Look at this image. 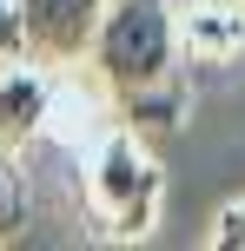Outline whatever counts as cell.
Instances as JSON below:
<instances>
[{"mask_svg":"<svg viewBox=\"0 0 245 251\" xmlns=\"http://www.w3.org/2000/svg\"><path fill=\"white\" fill-rule=\"evenodd\" d=\"M86 53L133 126H179V26L166 0H106Z\"/></svg>","mask_w":245,"mask_h":251,"instance_id":"1","label":"cell"},{"mask_svg":"<svg viewBox=\"0 0 245 251\" xmlns=\"http://www.w3.org/2000/svg\"><path fill=\"white\" fill-rule=\"evenodd\" d=\"M93 205L119 238H146L159 218V165L133 132H113L93 159Z\"/></svg>","mask_w":245,"mask_h":251,"instance_id":"2","label":"cell"},{"mask_svg":"<svg viewBox=\"0 0 245 251\" xmlns=\"http://www.w3.org/2000/svg\"><path fill=\"white\" fill-rule=\"evenodd\" d=\"M100 13H106V0H20L27 60H40V66H73V60H86Z\"/></svg>","mask_w":245,"mask_h":251,"instance_id":"3","label":"cell"},{"mask_svg":"<svg viewBox=\"0 0 245 251\" xmlns=\"http://www.w3.org/2000/svg\"><path fill=\"white\" fill-rule=\"evenodd\" d=\"M47 126V79L33 66H0V152L7 146H27V139Z\"/></svg>","mask_w":245,"mask_h":251,"instance_id":"4","label":"cell"},{"mask_svg":"<svg viewBox=\"0 0 245 251\" xmlns=\"http://www.w3.org/2000/svg\"><path fill=\"white\" fill-rule=\"evenodd\" d=\"M232 40H245V7H206V13H192V47L225 53Z\"/></svg>","mask_w":245,"mask_h":251,"instance_id":"5","label":"cell"},{"mask_svg":"<svg viewBox=\"0 0 245 251\" xmlns=\"http://www.w3.org/2000/svg\"><path fill=\"white\" fill-rule=\"evenodd\" d=\"M27 60V33H20V0H0V66Z\"/></svg>","mask_w":245,"mask_h":251,"instance_id":"6","label":"cell"},{"mask_svg":"<svg viewBox=\"0 0 245 251\" xmlns=\"http://www.w3.org/2000/svg\"><path fill=\"white\" fill-rule=\"evenodd\" d=\"M212 245L219 251H245V199H232L219 218H212Z\"/></svg>","mask_w":245,"mask_h":251,"instance_id":"7","label":"cell"},{"mask_svg":"<svg viewBox=\"0 0 245 251\" xmlns=\"http://www.w3.org/2000/svg\"><path fill=\"white\" fill-rule=\"evenodd\" d=\"M13 218H20V205H13V178H7V165H0V238L13 231Z\"/></svg>","mask_w":245,"mask_h":251,"instance_id":"8","label":"cell"},{"mask_svg":"<svg viewBox=\"0 0 245 251\" xmlns=\"http://www.w3.org/2000/svg\"><path fill=\"white\" fill-rule=\"evenodd\" d=\"M206 7H245V0H206Z\"/></svg>","mask_w":245,"mask_h":251,"instance_id":"9","label":"cell"}]
</instances>
